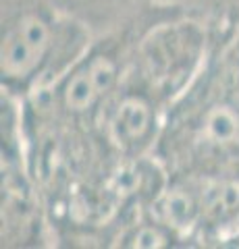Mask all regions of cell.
Segmentation results:
<instances>
[{"label": "cell", "instance_id": "obj_1", "mask_svg": "<svg viewBox=\"0 0 239 249\" xmlns=\"http://www.w3.org/2000/svg\"><path fill=\"white\" fill-rule=\"evenodd\" d=\"M117 79V62L109 54L86 58L69 75L63 88V104L71 112H86L94 108Z\"/></svg>", "mask_w": 239, "mask_h": 249}, {"label": "cell", "instance_id": "obj_2", "mask_svg": "<svg viewBox=\"0 0 239 249\" xmlns=\"http://www.w3.org/2000/svg\"><path fill=\"white\" fill-rule=\"evenodd\" d=\"M154 124V110L142 96H125L109 112L106 131L114 145L131 150L146 142Z\"/></svg>", "mask_w": 239, "mask_h": 249}, {"label": "cell", "instance_id": "obj_3", "mask_svg": "<svg viewBox=\"0 0 239 249\" xmlns=\"http://www.w3.org/2000/svg\"><path fill=\"white\" fill-rule=\"evenodd\" d=\"M133 247H158V245H165V237L160 235L156 229H150V227H142L140 231H135L133 235L129 237Z\"/></svg>", "mask_w": 239, "mask_h": 249}]
</instances>
